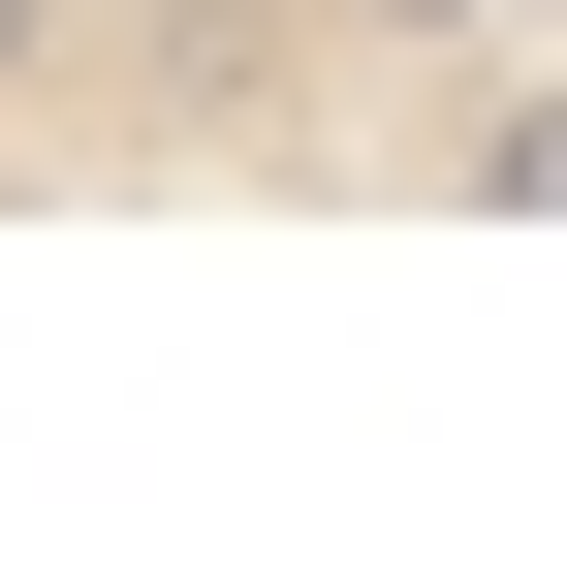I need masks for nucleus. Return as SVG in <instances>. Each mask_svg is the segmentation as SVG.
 <instances>
[{"label":"nucleus","mask_w":567,"mask_h":567,"mask_svg":"<svg viewBox=\"0 0 567 567\" xmlns=\"http://www.w3.org/2000/svg\"><path fill=\"white\" fill-rule=\"evenodd\" d=\"M567 221V0H0V221Z\"/></svg>","instance_id":"f257e3e1"}]
</instances>
